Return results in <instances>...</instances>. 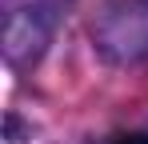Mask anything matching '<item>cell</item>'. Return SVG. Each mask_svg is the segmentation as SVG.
Segmentation results:
<instances>
[{
	"label": "cell",
	"mask_w": 148,
	"mask_h": 144,
	"mask_svg": "<svg viewBox=\"0 0 148 144\" xmlns=\"http://www.w3.org/2000/svg\"><path fill=\"white\" fill-rule=\"evenodd\" d=\"M100 44L120 56L148 52V0H128L124 8H112V16L100 28Z\"/></svg>",
	"instance_id": "cell-1"
},
{
	"label": "cell",
	"mask_w": 148,
	"mask_h": 144,
	"mask_svg": "<svg viewBox=\"0 0 148 144\" xmlns=\"http://www.w3.org/2000/svg\"><path fill=\"white\" fill-rule=\"evenodd\" d=\"M112 144H148V132H128V136H116Z\"/></svg>",
	"instance_id": "cell-2"
}]
</instances>
